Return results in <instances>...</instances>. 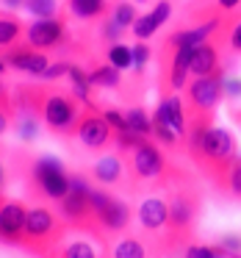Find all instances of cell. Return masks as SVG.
<instances>
[{"label":"cell","mask_w":241,"mask_h":258,"mask_svg":"<svg viewBox=\"0 0 241 258\" xmlns=\"http://www.w3.org/2000/svg\"><path fill=\"white\" fill-rule=\"evenodd\" d=\"M186 150H189L191 161L202 169V175L216 189L224 191L227 172L238 156L235 136L227 128H213V114H189Z\"/></svg>","instance_id":"obj_1"},{"label":"cell","mask_w":241,"mask_h":258,"mask_svg":"<svg viewBox=\"0 0 241 258\" xmlns=\"http://www.w3.org/2000/svg\"><path fill=\"white\" fill-rule=\"evenodd\" d=\"M12 100L17 111L20 108L36 111L42 117V122L47 125V131H53L58 136L75 134L81 119V106H84L72 92H64L50 84H23L14 89Z\"/></svg>","instance_id":"obj_2"},{"label":"cell","mask_w":241,"mask_h":258,"mask_svg":"<svg viewBox=\"0 0 241 258\" xmlns=\"http://www.w3.org/2000/svg\"><path fill=\"white\" fill-rule=\"evenodd\" d=\"M64 230H67V222L61 219V214L50 211L47 206H36L28 211V222H25L20 250L34 252V255L58 252V241L64 239Z\"/></svg>","instance_id":"obj_3"},{"label":"cell","mask_w":241,"mask_h":258,"mask_svg":"<svg viewBox=\"0 0 241 258\" xmlns=\"http://www.w3.org/2000/svg\"><path fill=\"white\" fill-rule=\"evenodd\" d=\"M89 191H92V183L86 175L69 172V191L58 200V214H61V219L67 222L69 230H81V233H92L97 239H103L97 219H95V208H92V200H89Z\"/></svg>","instance_id":"obj_4"},{"label":"cell","mask_w":241,"mask_h":258,"mask_svg":"<svg viewBox=\"0 0 241 258\" xmlns=\"http://www.w3.org/2000/svg\"><path fill=\"white\" fill-rule=\"evenodd\" d=\"M200 211V195L194 189H178L169 197V219L164 230V250H175L180 244H189L194 239V222Z\"/></svg>","instance_id":"obj_5"},{"label":"cell","mask_w":241,"mask_h":258,"mask_svg":"<svg viewBox=\"0 0 241 258\" xmlns=\"http://www.w3.org/2000/svg\"><path fill=\"white\" fill-rule=\"evenodd\" d=\"M28 186L36 197L58 203L69 191L67 164L56 156H36L34 161L28 164Z\"/></svg>","instance_id":"obj_6"},{"label":"cell","mask_w":241,"mask_h":258,"mask_svg":"<svg viewBox=\"0 0 241 258\" xmlns=\"http://www.w3.org/2000/svg\"><path fill=\"white\" fill-rule=\"evenodd\" d=\"M224 97V70L216 67L208 75H194L186 84V108L189 114H213Z\"/></svg>","instance_id":"obj_7"},{"label":"cell","mask_w":241,"mask_h":258,"mask_svg":"<svg viewBox=\"0 0 241 258\" xmlns=\"http://www.w3.org/2000/svg\"><path fill=\"white\" fill-rule=\"evenodd\" d=\"M89 200H92V208H95V219H97V228H100L103 239H106V233L117 236L128 230V225H130L128 203H122L119 197H114L106 189H97V186H92Z\"/></svg>","instance_id":"obj_8"},{"label":"cell","mask_w":241,"mask_h":258,"mask_svg":"<svg viewBox=\"0 0 241 258\" xmlns=\"http://www.w3.org/2000/svg\"><path fill=\"white\" fill-rule=\"evenodd\" d=\"M169 172L167 156L161 153V147L152 145L150 139L144 145H139L130 156V178L133 183H144V180H164Z\"/></svg>","instance_id":"obj_9"},{"label":"cell","mask_w":241,"mask_h":258,"mask_svg":"<svg viewBox=\"0 0 241 258\" xmlns=\"http://www.w3.org/2000/svg\"><path fill=\"white\" fill-rule=\"evenodd\" d=\"M75 136H78L81 145L89 147V150H103V147H108V142L114 139V131H111V125L106 122L103 111H97L95 106H86V111H81Z\"/></svg>","instance_id":"obj_10"},{"label":"cell","mask_w":241,"mask_h":258,"mask_svg":"<svg viewBox=\"0 0 241 258\" xmlns=\"http://www.w3.org/2000/svg\"><path fill=\"white\" fill-rule=\"evenodd\" d=\"M28 211L31 208L20 200H6L0 195V241L9 247H20L23 244V233H25V222H28Z\"/></svg>","instance_id":"obj_11"},{"label":"cell","mask_w":241,"mask_h":258,"mask_svg":"<svg viewBox=\"0 0 241 258\" xmlns=\"http://www.w3.org/2000/svg\"><path fill=\"white\" fill-rule=\"evenodd\" d=\"M25 42L39 50H56L67 42V23L64 17H34L25 28Z\"/></svg>","instance_id":"obj_12"},{"label":"cell","mask_w":241,"mask_h":258,"mask_svg":"<svg viewBox=\"0 0 241 258\" xmlns=\"http://www.w3.org/2000/svg\"><path fill=\"white\" fill-rule=\"evenodd\" d=\"M3 58L12 70H20V73H28L42 78L47 67H50V58H47V50H39V47L28 45V42H20V45L3 50Z\"/></svg>","instance_id":"obj_13"},{"label":"cell","mask_w":241,"mask_h":258,"mask_svg":"<svg viewBox=\"0 0 241 258\" xmlns=\"http://www.w3.org/2000/svg\"><path fill=\"white\" fill-rule=\"evenodd\" d=\"M167 56L164 58V73H167V84L172 92L186 89L191 75V50L189 47H167Z\"/></svg>","instance_id":"obj_14"},{"label":"cell","mask_w":241,"mask_h":258,"mask_svg":"<svg viewBox=\"0 0 241 258\" xmlns=\"http://www.w3.org/2000/svg\"><path fill=\"white\" fill-rule=\"evenodd\" d=\"M136 217H139L141 230H147V233H164L167 230V219H169V200H164V197H147V200H141Z\"/></svg>","instance_id":"obj_15"},{"label":"cell","mask_w":241,"mask_h":258,"mask_svg":"<svg viewBox=\"0 0 241 258\" xmlns=\"http://www.w3.org/2000/svg\"><path fill=\"white\" fill-rule=\"evenodd\" d=\"M169 14H172V3H169V0H161L158 6H152L150 14H139L130 31H133L136 39H152V36H155V31L169 20Z\"/></svg>","instance_id":"obj_16"},{"label":"cell","mask_w":241,"mask_h":258,"mask_svg":"<svg viewBox=\"0 0 241 258\" xmlns=\"http://www.w3.org/2000/svg\"><path fill=\"white\" fill-rule=\"evenodd\" d=\"M161 111L167 117V122L178 131V136L186 139V131H189V108H186V100L178 95V92H169V95L161 97Z\"/></svg>","instance_id":"obj_17"},{"label":"cell","mask_w":241,"mask_h":258,"mask_svg":"<svg viewBox=\"0 0 241 258\" xmlns=\"http://www.w3.org/2000/svg\"><path fill=\"white\" fill-rule=\"evenodd\" d=\"M216 25H219V20H208V23L197 25V28L175 31V34H169L167 47H189V50H194L197 45H202L205 39H211V34L216 31Z\"/></svg>","instance_id":"obj_18"},{"label":"cell","mask_w":241,"mask_h":258,"mask_svg":"<svg viewBox=\"0 0 241 258\" xmlns=\"http://www.w3.org/2000/svg\"><path fill=\"white\" fill-rule=\"evenodd\" d=\"M122 158L114 156V153H108V156H103L100 161H95V167H92V178L97 180L100 186H117L119 180H122Z\"/></svg>","instance_id":"obj_19"},{"label":"cell","mask_w":241,"mask_h":258,"mask_svg":"<svg viewBox=\"0 0 241 258\" xmlns=\"http://www.w3.org/2000/svg\"><path fill=\"white\" fill-rule=\"evenodd\" d=\"M219 67V50L211 39H205L202 45H197L191 50V75H208Z\"/></svg>","instance_id":"obj_20"},{"label":"cell","mask_w":241,"mask_h":258,"mask_svg":"<svg viewBox=\"0 0 241 258\" xmlns=\"http://www.w3.org/2000/svg\"><path fill=\"white\" fill-rule=\"evenodd\" d=\"M25 28H28V25H23L17 17L0 14V50H9V47L20 45V42L25 39Z\"/></svg>","instance_id":"obj_21"},{"label":"cell","mask_w":241,"mask_h":258,"mask_svg":"<svg viewBox=\"0 0 241 258\" xmlns=\"http://www.w3.org/2000/svg\"><path fill=\"white\" fill-rule=\"evenodd\" d=\"M122 70H117L114 64H97V67L89 70V81L92 86H100V89H117L119 84H122Z\"/></svg>","instance_id":"obj_22"},{"label":"cell","mask_w":241,"mask_h":258,"mask_svg":"<svg viewBox=\"0 0 241 258\" xmlns=\"http://www.w3.org/2000/svg\"><path fill=\"white\" fill-rule=\"evenodd\" d=\"M67 9L78 20H97L108 12V0H67Z\"/></svg>","instance_id":"obj_23"},{"label":"cell","mask_w":241,"mask_h":258,"mask_svg":"<svg viewBox=\"0 0 241 258\" xmlns=\"http://www.w3.org/2000/svg\"><path fill=\"white\" fill-rule=\"evenodd\" d=\"M152 136H155L164 147H175V145H178V131L167 122L161 106H155V111H152Z\"/></svg>","instance_id":"obj_24"},{"label":"cell","mask_w":241,"mask_h":258,"mask_svg":"<svg viewBox=\"0 0 241 258\" xmlns=\"http://www.w3.org/2000/svg\"><path fill=\"white\" fill-rule=\"evenodd\" d=\"M39 122L42 117L36 111H28V108H20L17 111V134L23 142H34L36 134H39Z\"/></svg>","instance_id":"obj_25"},{"label":"cell","mask_w":241,"mask_h":258,"mask_svg":"<svg viewBox=\"0 0 241 258\" xmlns=\"http://www.w3.org/2000/svg\"><path fill=\"white\" fill-rule=\"evenodd\" d=\"M125 117H128L130 131H136V134H141V136H150L152 134V114H147V108L133 106V108L125 111Z\"/></svg>","instance_id":"obj_26"},{"label":"cell","mask_w":241,"mask_h":258,"mask_svg":"<svg viewBox=\"0 0 241 258\" xmlns=\"http://www.w3.org/2000/svg\"><path fill=\"white\" fill-rule=\"evenodd\" d=\"M106 58H108V64H114L117 70L133 67V50H130L128 45H122V42H111L108 50H106Z\"/></svg>","instance_id":"obj_27"},{"label":"cell","mask_w":241,"mask_h":258,"mask_svg":"<svg viewBox=\"0 0 241 258\" xmlns=\"http://www.w3.org/2000/svg\"><path fill=\"white\" fill-rule=\"evenodd\" d=\"M111 252L117 258H144L147 255V247L141 244L136 236H125V239H119L117 244H114Z\"/></svg>","instance_id":"obj_28"},{"label":"cell","mask_w":241,"mask_h":258,"mask_svg":"<svg viewBox=\"0 0 241 258\" xmlns=\"http://www.w3.org/2000/svg\"><path fill=\"white\" fill-rule=\"evenodd\" d=\"M111 17L117 20L122 28H133L136 17H139V12H136V3H133V0H119V3H114Z\"/></svg>","instance_id":"obj_29"},{"label":"cell","mask_w":241,"mask_h":258,"mask_svg":"<svg viewBox=\"0 0 241 258\" xmlns=\"http://www.w3.org/2000/svg\"><path fill=\"white\" fill-rule=\"evenodd\" d=\"M114 142H117V147L119 150H125V153H133L139 145H144L147 142V136H141V134H136V131H117L114 134Z\"/></svg>","instance_id":"obj_30"},{"label":"cell","mask_w":241,"mask_h":258,"mask_svg":"<svg viewBox=\"0 0 241 258\" xmlns=\"http://www.w3.org/2000/svg\"><path fill=\"white\" fill-rule=\"evenodd\" d=\"M130 50H133V73L141 75L147 67V61L152 58V47L147 45V39H136V45L130 47Z\"/></svg>","instance_id":"obj_31"},{"label":"cell","mask_w":241,"mask_h":258,"mask_svg":"<svg viewBox=\"0 0 241 258\" xmlns=\"http://www.w3.org/2000/svg\"><path fill=\"white\" fill-rule=\"evenodd\" d=\"M224 191L235 200H241V156H235L233 167L227 172V180H224Z\"/></svg>","instance_id":"obj_32"},{"label":"cell","mask_w":241,"mask_h":258,"mask_svg":"<svg viewBox=\"0 0 241 258\" xmlns=\"http://www.w3.org/2000/svg\"><path fill=\"white\" fill-rule=\"evenodd\" d=\"M56 0H25V12L34 17H56Z\"/></svg>","instance_id":"obj_33"},{"label":"cell","mask_w":241,"mask_h":258,"mask_svg":"<svg viewBox=\"0 0 241 258\" xmlns=\"http://www.w3.org/2000/svg\"><path fill=\"white\" fill-rule=\"evenodd\" d=\"M183 252H186L189 258H222V255H224V252L219 250L216 244H194V241H189Z\"/></svg>","instance_id":"obj_34"},{"label":"cell","mask_w":241,"mask_h":258,"mask_svg":"<svg viewBox=\"0 0 241 258\" xmlns=\"http://www.w3.org/2000/svg\"><path fill=\"white\" fill-rule=\"evenodd\" d=\"M125 31H128V28H122V25H119L117 20L111 17V14H108V17L103 20V25H100V36L108 42V45H111V42H119V39H122Z\"/></svg>","instance_id":"obj_35"},{"label":"cell","mask_w":241,"mask_h":258,"mask_svg":"<svg viewBox=\"0 0 241 258\" xmlns=\"http://www.w3.org/2000/svg\"><path fill=\"white\" fill-rule=\"evenodd\" d=\"M61 252L64 258H95V247L89 244V241H72V244H67V247H61Z\"/></svg>","instance_id":"obj_36"},{"label":"cell","mask_w":241,"mask_h":258,"mask_svg":"<svg viewBox=\"0 0 241 258\" xmlns=\"http://www.w3.org/2000/svg\"><path fill=\"white\" fill-rule=\"evenodd\" d=\"M216 247L224 255H241V236L238 233H224V236H219Z\"/></svg>","instance_id":"obj_37"},{"label":"cell","mask_w":241,"mask_h":258,"mask_svg":"<svg viewBox=\"0 0 241 258\" xmlns=\"http://www.w3.org/2000/svg\"><path fill=\"white\" fill-rule=\"evenodd\" d=\"M103 117H106V122L111 125V131L117 134V131H128V117H125V111H117V108H106L103 111Z\"/></svg>","instance_id":"obj_38"},{"label":"cell","mask_w":241,"mask_h":258,"mask_svg":"<svg viewBox=\"0 0 241 258\" xmlns=\"http://www.w3.org/2000/svg\"><path fill=\"white\" fill-rule=\"evenodd\" d=\"M14 114H17V108H14V100H3V103H0V136H3L9 128H12Z\"/></svg>","instance_id":"obj_39"},{"label":"cell","mask_w":241,"mask_h":258,"mask_svg":"<svg viewBox=\"0 0 241 258\" xmlns=\"http://www.w3.org/2000/svg\"><path fill=\"white\" fill-rule=\"evenodd\" d=\"M69 67H72V61H50V67L42 73V81H58V78H64V75L69 73Z\"/></svg>","instance_id":"obj_40"},{"label":"cell","mask_w":241,"mask_h":258,"mask_svg":"<svg viewBox=\"0 0 241 258\" xmlns=\"http://www.w3.org/2000/svg\"><path fill=\"white\" fill-rule=\"evenodd\" d=\"M224 97L227 100H241V78L238 75H233V78L224 75Z\"/></svg>","instance_id":"obj_41"},{"label":"cell","mask_w":241,"mask_h":258,"mask_svg":"<svg viewBox=\"0 0 241 258\" xmlns=\"http://www.w3.org/2000/svg\"><path fill=\"white\" fill-rule=\"evenodd\" d=\"M230 47H233L235 53H241V23L230 31Z\"/></svg>","instance_id":"obj_42"},{"label":"cell","mask_w":241,"mask_h":258,"mask_svg":"<svg viewBox=\"0 0 241 258\" xmlns=\"http://www.w3.org/2000/svg\"><path fill=\"white\" fill-rule=\"evenodd\" d=\"M216 3H219V9H235L241 0H216Z\"/></svg>","instance_id":"obj_43"},{"label":"cell","mask_w":241,"mask_h":258,"mask_svg":"<svg viewBox=\"0 0 241 258\" xmlns=\"http://www.w3.org/2000/svg\"><path fill=\"white\" fill-rule=\"evenodd\" d=\"M3 6H9V9H25V0H3Z\"/></svg>","instance_id":"obj_44"},{"label":"cell","mask_w":241,"mask_h":258,"mask_svg":"<svg viewBox=\"0 0 241 258\" xmlns=\"http://www.w3.org/2000/svg\"><path fill=\"white\" fill-rule=\"evenodd\" d=\"M3 100H12V95H9V89L3 86V81H0V103Z\"/></svg>","instance_id":"obj_45"},{"label":"cell","mask_w":241,"mask_h":258,"mask_svg":"<svg viewBox=\"0 0 241 258\" xmlns=\"http://www.w3.org/2000/svg\"><path fill=\"white\" fill-rule=\"evenodd\" d=\"M230 117H233V119H235V125L241 128V108H233V111H230Z\"/></svg>","instance_id":"obj_46"},{"label":"cell","mask_w":241,"mask_h":258,"mask_svg":"<svg viewBox=\"0 0 241 258\" xmlns=\"http://www.w3.org/2000/svg\"><path fill=\"white\" fill-rule=\"evenodd\" d=\"M6 189V169H3V164H0V191Z\"/></svg>","instance_id":"obj_47"},{"label":"cell","mask_w":241,"mask_h":258,"mask_svg":"<svg viewBox=\"0 0 241 258\" xmlns=\"http://www.w3.org/2000/svg\"><path fill=\"white\" fill-rule=\"evenodd\" d=\"M6 70H9V64H6V58H0V75L6 73Z\"/></svg>","instance_id":"obj_48"},{"label":"cell","mask_w":241,"mask_h":258,"mask_svg":"<svg viewBox=\"0 0 241 258\" xmlns=\"http://www.w3.org/2000/svg\"><path fill=\"white\" fill-rule=\"evenodd\" d=\"M133 3H147V0H133Z\"/></svg>","instance_id":"obj_49"},{"label":"cell","mask_w":241,"mask_h":258,"mask_svg":"<svg viewBox=\"0 0 241 258\" xmlns=\"http://www.w3.org/2000/svg\"><path fill=\"white\" fill-rule=\"evenodd\" d=\"M0 195H3V191H0Z\"/></svg>","instance_id":"obj_50"}]
</instances>
